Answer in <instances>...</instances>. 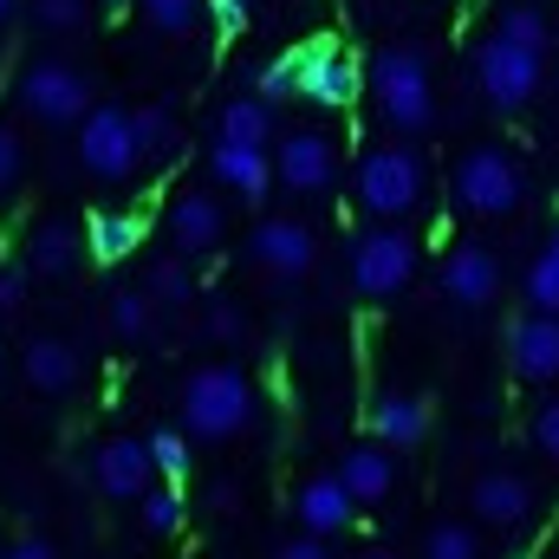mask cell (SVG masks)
Here are the masks:
<instances>
[{
    "label": "cell",
    "instance_id": "obj_32",
    "mask_svg": "<svg viewBox=\"0 0 559 559\" xmlns=\"http://www.w3.org/2000/svg\"><path fill=\"white\" fill-rule=\"evenodd\" d=\"M150 325H156V306H150V293H118L111 299V332L118 338H150Z\"/></svg>",
    "mask_w": 559,
    "mask_h": 559
},
{
    "label": "cell",
    "instance_id": "obj_46",
    "mask_svg": "<svg viewBox=\"0 0 559 559\" xmlns=\"http://www.w3.org/2000/svg\"><path fill=\"white\" fill-rule=\"evenodd\" d=\"M475 7H481V0H475Z\"/></svg>",
    "mask_w": 559,
    "mask_h": 559
},
{
    "label": "cell",
    "instance_id": "obj_42",
    "mask_svg": "<svg viewBox=\"0 0 559 559\" xmlns=\"http://www.w3.org/2000/svg\"><path fill=\"white\" fill-rule=\"evenodd\" d=\"M274 559H332L325 554V540H312V534H299V540H286Z\"/></svg>",
    "mask_w": 559,
    "mask_h": 559
},
{
    "label": "cell",
    "instance_id": "obj_34",
    "mask_svg": "<svg viewBox=\"0 0 559 559\" xmlns=\"http://www.w3.org/2000/svg\"><path fill=\"white\" fill-rule=\"evenodd\" d=\"M293 92H299V52L267 59V66H261V79H254V98H261V105H274V98H293Z\"/></svg>",
    "mask_w": 559,
    "mask_h": 559
},
{
    "label": "cell",
    "instance_id": "obj_22",
    "mask_svg": "<svg viewBox=\"0 0 559 559\" xmlns=\"http://www.w3.org/2000/svg\"><path fill=\"white\" fill-rule=\"evenodd\" d=\"M79 254H85V235H79L66 215H46V222H33V235H26V274L66 280L72 267H79Z\"/></svg>",
    "mask_w": 559,
    "mask_h": 559
},
{
    "label": "cell",
    "instance_id": "obj_18",
    "mask_svg": "<svg viewBox=\"0 0 559 559\" xmlns=\"http://www.w3.org/2000/svg\"><path fill=\"white\" fill-rule=\"evenodd\" d=\"M332 475H338V488L352 495V508H378V501L397 495V455H391L384 442H358V449H345Z\"/></svg>",
    "mask_w": 559,
    "mask_h": 559
},
{
    "label": "cell",
    "instance_id": "obj_35",
    "mask_svg": "<svg viewBox=\"0 0 559 559\" xmlns=\"http://www.w3.org/2000/svg\"><path fill=\"white\" fill-rule=\"evenodd\" d=\"M527 436H534L540 462H554V468H559V397H540V404H534V417H527Z\"/></svg>",
    "mask_w": 559,
    "mask_h": 559
},
{
    "label": "cell",
    "instance_id": "obj_26",
    "mask_svg": "<svg viewBox=\"0 0 559 559\" xmlns=\"http://www.w3.org/2000/svg\"><path fill=\"white\" fill-rule=\"evenodd\" d=\"M131 138H138L143 163L169 156V150H176V118H169V105H138V111H131Z\"/></svg>",
    "mask_w": 559,
    "mask_h": 559
},
{
    "label": "cell",
    "instance_id": "obj_10",
    "mask_svg": "<svg viewBox=\"0 0 559 559\" xmlns=\"http://www.w3.org/2000/svg\"><path fill=\"white\" fill-rule=\"evenodd\" d=\"M163 235L182 261H202L228 241V209L209 195V189H176L169 209H163Z\"/></svg>",
    "mask_w": 559,
    "mask_h": 559
},
{
    "label": "cell",
    "instance_id": "obj_3",
    "mask_svg": "<svg viewBox=\"0 0 559 559\" xmlns=\"http://www.w3.org/2000/svg\"><path fill=\"white\" fill-rule=\"evenodd\" d=\"M449 189H455V209L475 215V222H508L521 202H527V163L521 150L501 138L468 143L449 169Z\"/></svg>",
    "mask_w": 559,
    "mask_h": 559
},
{
    "label": "cell",
    "instance_id": "obj_20",
    "mask_svg": "<svg viewBox=\"0 0 559 559\" xmlns=\"http://www.w3.org/2000/svg\"><path fill=\"white\" fill-rule=\"evenodd\" d=\"M209 176H215L228 195H241V202L254 209V202H267V189H274V156H267V150H248V143H215V150H209Z\"/></svg>",
    "mask_w": 559,
    "mask_h": 559
},
{
    "label": "cell",
    "instance_id": "obj_7",
    "mask_svg": "<svg viewBox=\"0 0 559 559\" xmlns=\"http://www.w3.org/2000/svg\"><path fill=\"white\" fill-rule=\"evenodd\" d=\"M417 280V235L411 228H365L358 241H352V286H358V299H397L404 286Z\"/></svg>",
    "mask_w": 559,
    "mask_h": 559
},
{
    "label": "cell",
    "instance_id": "obj_16",
    "mask_svg": "<svg viewBox=\"0 0 559 559\" xmlns=\"http://www.w3.org/2000/svg\"><path fill=\"white\" fill-rule=\"evenodd\" d=\"M488 33L508 39V46H527V52L554 59L559 52V0H495Z\"/></svg>",
    "mask_w": 559,
    "mask_h": 559
},
{
    "label": "cell",
    "instance_id": "obj_36",
    "mask_svg": "<svg viewBox=\"0 0 559 559\" xmlns=\"http://www.w3.org/2000/svg\"><path fill=\"white\" fill-rule=\"evenodd\" d=\"M33 26L39 33H79L85 26V0H33Z\"/></svg>",
    "mask_w": 559,
    "mask_h": 559
},
{
    "label": "cell",
    "instance_id": "obj_38",
    "mask_svg": "<svg viewBox=\"0 0 559 559\" xmlns=\"http://www.w3.org/2000/svg\"><path fill=\"white\" fill-rule=\"evenodd\" d=\"M202 332H209V338H241V332H248V319H241V306H228V299H209V312H202Z\"/></svg>",
    "mask_w": 559,
    "mask_h": 559
},
{
    "label": "cell",
    "instance_id": "obj_8",
    "mask_svg": "<svg viewBox=\"0 0 559 559\" xmlns=\"http://www.w3.org/2000/svg\"><path fill=\"white\" fill-rule=\"evenodd\" d=\"M72 131H79V163L92 182H131L143 169L138 138H131V105H92Z\"/></svg>",
    "mask_w": 559,
    "mask_h": 559
},
{
    "label": "cell",
    "instance_id": "obj_4",
    "mask_svg": "<svg viewBox=\"0 0 559 559\" xmlns=\"http://www.w3.org/2000/svg\"><path fill=\"white\" fill-rule=\"evenodd\" d=\"M254 411V378L241 365H202L182 378V436L195 442H235Z\"/></svg>",
    "mask_w": 559,
    "mask_h": 559
},
{
    "label": "cell",
    "instance_id": "obj_21",
    "mask_svg": "<svg viewBox=\"0 0 559 559\" xmlns=\"http://www.w3.org/2000/svg\"><path fill=\"white\" fill-rule=\"evenodd\" d=\"M423 436H429V404H423L417 391H384L371 404V442H384L391 455L417 449Z\"/></svg>",
    "mask_w": 559,
    "mask_h": 559
},
{
    "label": "cell",
    "instance_id": "obj_14",
    "mask_svg": "<svg viewBox=\"0 0 559 559\" xmlns=\"http://www.w3.org/2000/svg\"><path fill=\"white\" fill-rule=\"evenodd\" d=\"M508 365L521 384H559V312H521L514 319Z\"/></svg>",
    "mask_w": 559,
    "mask_h": 559
},
{
    "label": "cell",
    "instance_id": "obj_9",
    "mask_svg": "<svg viewBox=\"0 0 559 559\" xmlns=\"http://www.w3.org/2000/svg\"><path fill=\"white\" fill-rule=\"evenodd\" d=\"M267 156H274V182L286 195H306V202H325L338 189V176H345L338 143L325 138V131H286Z\"/></svg>",
    "mask_w": 559,
    "mask_h": 559
},
{
    "label": "cell",
    "instance_id": "obj_28",
    "mask_svg": "<svg viewBox=\"0 0 559 559\" xmlns=\"http://www.w3.org/2000/svg\"><path fill=\"white\" fill-rule=\"evenodd\" d=\"M150 306H189V293H195V274H189V261L182 254H169V261H150Z\"/></svg>",
    "mask_w": 559,
    "mask_h": 559
},
{
    "label": "cell",
    "instance_id": "obj_23",
    "mask_svg": "<svg viewBox=\"0 0 559 559\" xmlns=\"http://www.w3.org/2000/svg\"><path fill=\"white\" fill-rule=\"evenodd\" d=\"M20 365H26V384H33L39 397H66V391L79 384V352H72L66 338H33Z\"/></svg>",
    "mask_w": 559,
    "mask_h": 559
},
{
    "label": "cell",
    "instance_id": "obj_6",
    "mask_svg": "<svg viewBox=\"0 0 559 559\" xmlns=\"http://www.w3.org/2000/svg\"><path fill=\"white\" fill-rule=\"evenodd\" d=\"M468 66H475V85H481L488 111H501V118L527 111V105L540 98V85H547V59L527 52V46H508V39H495V33L475 39V59H468Z\"/></svg>",
    "mask_w": 559,
    "mask_h": 559
},
{
    "label": "cell",
    "instance_id": "obj_15",
    "mask_svg": "<svg viewBox=\"0 0 559 559\" xmlns=\"http://www.w3.org/2000/svg\"><path fill=\"white\" fill-rule=\"evenodd\" d=\"M358 85H365V72H358V59H352L345 46H312V52H299V98H312V105H325V111H345V105L358 98Z\"/></svg>",
    "mask_w": 559,
    "mask_h": 559
},
{
    "label": "cell",
    "instance_id": "obj_19",
    "mask_svg": "<svg viewBox=\"0 0 559 559\" xmlns=\"http://www.w3.org/2000/svg\"><path fill=\"white\" fill-rule=\"evenodd\" d=\"M92 481H98V495H111V501H138L143 488L156 481V468H150V455H143L138 436H111V442H98V455H92Z\"/></svg>",
    "mask_w": 559,
    "mask_h": 559
},
{
    "label": "cell",
    "instance_id": "obj_41",
    "mask_svg": "<svg viewBox=\"0 0 559 559\" xmlns=\"http://www.w3.org/2000/svg\"><path fill=\"white\" fill-rule=\"evenodd\" d=\"M0 559H59V554H52V540H39V534H26V540H13V547H0Z\"/></svg>",
    "mask_w": 559,
    "mask_h": 559
},
{
    "label": "cell",
    "instance_id": "obj_37",
    "mask_svg": "<svg viewBox=\"0 0 559 559\" xmlns=\"http://www.w3.org/2000/svg\"><path fill=\"white\" fill-rule=\"evenodd\" d=\"M20 182H26V143H20L13 124H0V202H7Z\"/></svg>",
    "mask_w": 559,
    "mask_h": 559
},
{
    "label": "cell",
    "instance_id": "obj_30",
    "mask_svg": "<svg viewBox=\"0 0 559 559\" xmlns=\"http://www.w3.org/2000/svg\"><path fill=\"white\" fill-rule=\"evenodd\" d=\"M143 455H150V468L169 475V481L189 475V436H182V429H150V436H143Z\"/></svg>",
    "mask_w": 559,
    "mask_h": 559
},
{
    "label": "cell",
    "instance_id": "obj_39",
    "mask_svg": "<svg viewBox=\"0 0 559 559\" xmlns=\"http://www.w3.org/2000/svg\"><path fill=\"white\" fill-rule=\"evenodd\" d=\"M202 13H209L222 33H241V26L254 20V7H248V0H202Z\"/></svg>",
    "mask_w": 559,
    "mask_h": 559
},
{
    "label": "cell",
    "instance_id": "obj_11",
    "mask_svg": "<svg viewBox=\"0 0 559 559\" xmlns=\"http://www.w3.org/2000/svg\"><path fill=\"white\" fill-rule=\"evenodd\" d=\"M248 261L267 267L274 280H306L312 261H319V241H312V228L293 222V215H261L254 235H248Z\"/></svg>",
    "mask_w": 559,
    "mask_h": 559
},
{
    "label": "cell",
    "instance_id": "obj_45",
    "mask_svg": "<svg viewBox=\"0 0 559 559\" xmlns=\"http://www.w3.org/2000/svg\"><path fill=\"white\" fill-rule=\"evenodd\" d=\"M105 7H124V0H105Z\"/></svg>",
    "mask_w": 559,
    "mask_h": 559
},
{
    "label": "cell",
    "instance_id": "obj_13",
    "mask_svg": "<svg viewBox=\"0 0 559 559\" xmlns=\"http://www.w3.org/2000/svg\"><path fill=\"white\" fill-rule=\"evenodd\" d=\"M468 501H475V521H488L495 534H521L534 521V481L514 468H481Z\"/></svg>",
    "mask_w": 559,
    "mask_h": 559
},
{
    "label": "cell",
    "instance_id": "obj_5",
    "mask_svg": "<svg viewBox=\"0 0 559 559\" xmlns=\"http://www.w3.org/2000/svg\"><path fill=\"white\" fill-rule=\"evenodd\" d=\"M13 98H20V111H26L33 124L66 131V124H79V118L92 111V79H85V66H72V59L39 52V59H26V66H20Z\"/></svg>",
    "mask_w": 559,
    "mask_h": 559
},
{
    "label": "cell",
    "instance_id": "obj_1",
    "mask_svg": "<svg viewBox=\"0 0 559 559\" xmlns=\"http://www.w3.org/2000/svg\"><path fill=\"white\" fill-rule=\"evenodd\" d=\"M365 85H371L378 124L391 138H423L436 124V72H429L423 46H378L365 66Z\"/></svg>",
    "mask_w": 559,
    "mask_h": 559
},
{
    "label": "cell",
    "instance_id": "obj_33",
    "mask_svg": "<svg viewBox=\"0 0 559 559\" xmlns=\"http://www.w3.org/2000/svg\"><path fill=\"white\" fill-rule=\"evenodd\" d=\"M138 508H143V534H156V540L182 527V495L176 488H143Z\"/></svg>",
    "mask_w": 559,
    "mask_h": 559
},
{
    "label": "cell",
    "instance_id": "obj_43",
    "mask_svg": "<svg viewBox=\"0 0 559 559\" xmlns=\"http://www.w3.org/2000/svg\"><path fill=\"white\" fill-rule=\"evenodd\" d=\"M358 559H397V554H384V547H371V554H358Z\"/></svg>",
    "mask_w": 559,
    "mask_h": 559
},
{
    "label": "cell",
    "instance_id": "obj_24",
    "mask_svg": "<svg viewBox=\"0 0 559 559\" xmlns=\"http://www.w3.org/2000/svg\"><path fill=\"white\" fill-rule=\"evenodd\" d=\"M215 143H248V150H267L274 143V111L261 98H228L222 105V138Z\"/></svg>",
    "mask_w": 559,
    "mask_h": 559
},
{
    "label": "cell",
    "instance_id": "obj_25",
    "mask_svg": "<svg viewBox=\"0 0 559 559\" xmlns=\"http://www.w3.org/2000/svg\"><path fill=\"white\" fill-rule=\"evenodd\" d=\"M138 215H124V209H111V215H92L85 222V248L98 254V261H124V254H138Z\"/></svg>",
    "mask_w": 559,
    "mask_h": 559
},
{
    "label": "cell",
    "instance_id": "obj_17",
    "mask_svg": "<svg viewBox=\"0 0 559 559\" xmlns=\"http://www.w3.org/2000/svg\"><path fill=\"white\" fill-rule=\"evenodd\" d=\"M293 521H299V534L332 540V534H345V527L358 521V508H352V495L338 488V475L325 468V475H306V481L293 488Z\"/></svg>",
    "mask_w": 559,
    "mask_h": 559
},
{
    "label": "cell",
    "instance_id": "obj_27",
    "mask_svg": "<svg viewBox=\"0 0 559 559\" xmlns=\"http://www.w3.org/2000/svg\"><path fill=\"white\" fill-rule=\"evenodd\" d=\"M527 312H559V228L527 267Z\"/></svg>",
    "mask_w": 559,
    "mask_h": 559
},
{
    "label": "cell",
    "instance_id": "obj_2",
    "mask_svg": "<svg viewBox=\"0 0 559 559\" xmlns=\"http://www.w3.org/2000/svg\"><path fill=\"white\" fill-rule=\"evenodd\" d=\"M352 189H358V209L384 228H404L429 195V169L404 138H378L358 150V169H352Z\"/></svg>",
    "mask_w": 559,
    "mask_h": 559
},
{
    "label": "cell",
    "instance_id": "obj_29",
    "mask_svg": "<svg viewBox=\"0 0 559 559\" xmlns=\"http://www.w3.org/2000/svg\"><path fill=\"white\" fill-rule=\"evenodd\" d=\"M423 559H481V540L468 521H436L423 534Z\"/></svg>",
    "mask_w": 559,
    "mask_h": 559
},
{
    "label": "cell",
    "instance_id": "obj_12",
    "mask_svg": "<svg viewBox=\"0 0 559 559\" xmlns=\"http://www.w3.org/2000/svg\"><path fill=\"white\" fill-rule=\"evenodd\" d=\"M501 293V254L488 241H455L442 254V299L462 306V312H481L488 299Z\"/></svg>",
    "mask_w": 559,
    "mask_h": 559
},
{
    "label": "cell",
    "instance_id": "obj_40",
    "mask_svg": "<svg viewBox=\"0 0 559 559\" xmlns=\"http://www.w3.org/2000/svg\"><path fill=\"white\" fill-rule=\"evenodd\" d=\"M26 267H20V261H7V267H0V312H20V299H26Z\"/></svg>",
    "mask_w": 559,
    "mask_h": 559
},
{
    "label": "cell",
    "instance_id": "obj_31",
    "mask_svg": "<svg viewBox=\"0 0 559 559\" xmlns=\"http://www.w3.org/2000/svg\"><path fill=\"white\" fill-rule=\"evenodd\" d=\"M143 20H150V33H163V39H182V33L202 26V0H143Z\"/></svg>",
    "mask_w": 559,
    "mask_h": 559
},
{
    "label": "cell",
    "instance_id": "obj_44",
    "mask_svg": "<svg viewBox=\"0 0 559 559\" xmlns=\"http://www.w3.org/2000/svg\"><path fill=\"white\" fill-rule=\"evenodd\" d=\"M7 13H13V0H0V20H7Z\"/></svg>",
    "mask_w": 559,
    "mask_h": 559
}]
</instances>
